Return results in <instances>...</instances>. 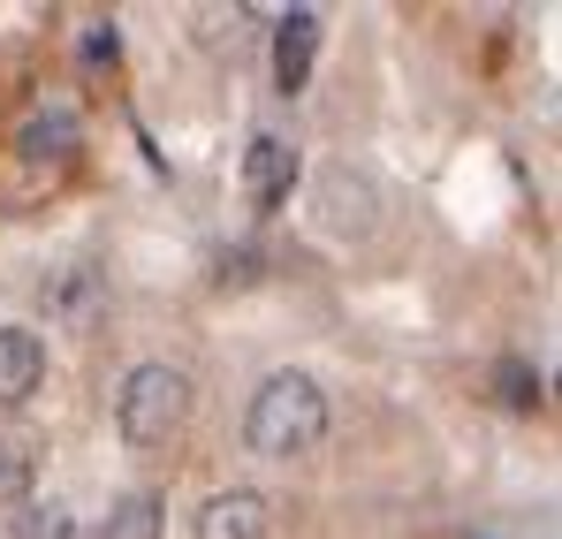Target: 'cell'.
<instances>
[{"instance_id":"obj_2","label":"cell","mask_w":562,"mask_h":539,"mask_svg":"<svg viewBox=\"0 0 562 539\" xmlns=\"http://www.w3.org/2000/svg\"><path fill=\"white\" fill-rule=\"evenodd\" d=\"M190 426V372L183 364H130V380L114 388V434L130 449H168Z\"/></svg>"},{"instance_id":"obj_7","label":"cell","mask_w":562,"mask_h":539,"mask_svg":"<svg viewBox=\"0 0 562 539\" xmlns=\"http://www.w3.org/2000/svg\"><path fill=\"white\" fill-rule=\"evenodd\" d=\"M380 198H373V182L366 176H350V168H327L319 176V221L335 228V236H366L380 213H373Z\"/></svg>"},{"instance_id":"obj_5","label":"cell","mask_w":562,"mask_h":539,"mask_svg":"<svg viewBox=\"0 0 562 539\" xmlns=\"http://www.w3.org/2000/svg\"><path fill=\"white\" fill-rule=\"evenodd\" d=\"M312 61H319V8H289L274 31V91H296L312 85Z\"/></svg>"},{"instance_id":"obj_1","label":"cell","mask_w":562,"mask_h":539,"mask_svg":"<svg viewBox=\"0 0 562 539\" xmlns=\"http://www.w3.org/2000/svg\"><path fill=\"white\" fill-rule=\"evenodd\" d=\"M244 441L259 456H304L327 441V395L312 372H267L251 411H244Z\"/></svg>"},{"instance_id":"obj_9","label":"cell","mask_w":562,"mask_h":539,"mask_svg":"<svg viewBox=\"0 0 562 539\" xmlns=\"http://www.w3.org/2000/svg\"><path fill=\"white\" fill-rule=\"evenodd\" d=\"M15 153H23L31 168H38V160H69V153H77V106H38V114L23 122Z\"/></svg>"},{"instance_id":"obj_4","label":"cell","mask_w":562,"mask_h":539,"mask_svg":"<svg viewBox=\"0 0 562 539\" xmlns=\"http://www.w3.org/2000/svg\"><path fill=\"white\" fill-rule=\"evenodd\" d=\"M38 304H46V319H54V327H92L99 304H106V281H99V267H85V259L46 267V281H38Z\"/></svg>"},{"instance_id":"obj_6","label":"cell","mask_w":562,"mask_h":539,"mask_svg":"<svg viewBox=\"0 0 562 539\" xmlns=\"http://www.w3.org/2000/svg\"><path fill=\"white\" fill-rule=\"evenodd\" d=\"M46 388V343L31 327H0V411H23Z\"/></svg>"},{"instance_id":"obj_8","label":"cell","mask_w":562,"mask_h":539,"mask_svg":"<svg viewBox=\"0 0 562 539\" xmlns=\"http://www.w3.org/2000/svg\"><path fill=\"white\" fill-rule=\"evenodd\" d=\"M289 182H296V153H289V137H251V153H244V190H251V205H281L289 198Z\"/></svg>"},{"instance_id":"obj_10","label":"cell","mask_w":562,"mask_h":539,"mask_svg":"<svg viewBox=\"0 0 562 539\" xmlns=\"http://www.w3.org/2000/svg\"><path fill=\"white\" fill-rule=\"evenodd\" d=\"M160 525H168L160 494H122V502L106 509V525H99V539H160Z\"/></svg>"},{"instance_id":"obj_12","label":"cell","mask_w":562,"mask_h":539,"mask_svg":"<svg viewBox=\"0 0 562 539\" xmlns=\"http://www.w3.org/2000/svg\"><path fill=\"white\" fill-rule=\"evenodd\" d=\"M15 525H23V539H69V509H54V502H46V509H38V502H23V509H15Z\"/></svg>"},{"instance_id":"obj_3","label":"cell","mask_w":562,"mask_h":539,"mask_svg":"<svg viewBox=\"0 0 562 539\" xmlns=\"http://www.w3.org/2000/svg\"><path fill=\"white\" fill-rule=\"evenodd\" d=\"M190 532L198 539H274V502L259 486H221V494H205Z\"/></svg>"},{"instance_id":"obj_11","label":"cell","mask_w":562,"mask_h":539,"mask_svg":"<svg viewBox=\"0 0 562 539\" xmlns=\"http://www.w3.org/2000/svg\"><path fill=\"white\" fill-rule=\"evenodd\" d=\"M31 486H38V456L31 441H15V434H0V502H31Z\"/></svg>"}]
</instances>
